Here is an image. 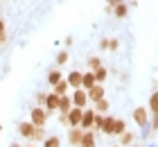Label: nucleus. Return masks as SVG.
Segmentation results:
<instances>
[{"label":"nucleus","mask_w":158,"mask_h":147,"mask_svg":"<svg viewBox=\"0 0 158 147\" xmlns=\"http://www.w3.org/2000/svg\"><path fill=\"white\" fill-rule=\"evenodd\" d=\"M30 122L34 124V127H45V122H48L45 109H43V106H34L30 111Z\"/></svg>","instance_id":"nucleus-1"},{"label":"nucleus","mask_w":158,"mask_h":147,"mask_svg":"<svg viewBox=\"0 0 158 147\" xmlns=\"http://www.w3.org/2000/svg\"><path fill=\"white\" fill-rule=\"evenodd\" d=\"M70 100H73V106H79V109L88 106V95H86L84 88H75L73 95H70Z\"/></svg>","instance_id":"nucleus-2"},{"label":"nucleus","mask_w":158,"mask_h":147,"mask_svg":"<svg viewBox=\"0 0 158 147\" xmlns=\"http://www.w3.org/2000/svg\"><path fill=\"white\" fill-rule=\"evenodd\" d=\"M86 95H88V100L90 102H97V100H102L106 97V91H104V84H93L88 91H86Z\"/></svg>","instance_id":"nucleus-3"},{"label":"nucleus","mask_w":158,"mask_h":147,"mask_svg":"<svg viewBox=\"0 0 158 147\" xmlns=\"http://www.w3.org/2000/svg\"><path fill=\"white\" fill-rule=\"evenodd\" d=\"M56 104H59V95L48 93V95H45V102H43V109H45V113H48V115L56 113Z\"/></svg>","instance_id":"nucleus-4"},{"label":"nucleus","mask_w":158,"mask_h":147,"mask_svg":"<svg viewBox=\"0 0 158 147\" xmlns=\"http://www.w3.org/2000/svg\"><path fill=\"white\" fill-rule=\"evenodd\" d=\"M81 113H84V109H79V106H70V111L66 113V118H68V127H79Z\"/></svg>","instance_id":"nucleus-5"},{"label":"nucleus","mask_w":158,"mask_h":147,"mask_svg":"<svg viewBox=\"0 0 158 147\" xmlns=\"http://www.w3.org/2000/svg\"><path fill=\"white\" fill-rule=\"evenodd\" d=\"M133 120L138 127H145V124L149 122V113H147V109L145 106H138V109H133Z\"/></svg>","instance_id":"nucleus-6"},{"label":"nucleus","mask_w":158,"mask_h":147,"mask_svg":"<svg viewBox=\"0 0 158 147\" xmlns=\"http://www.w3.org/2000/svg\"><path fill=\"white\" fill-rule=\"evenodd\" d=\"M84 136V129L81 127H68V141L73 147H79V141H81Z\"/></svg>","instance_id":"nucleus-7"},{"label":"nucleus","mask_w":158,"mask_h":147,"mask_svg":"<svg viewBox=\"0 0 158 147\" xmlns=\"http://www.w3.org/2000/svg\"><path fill=\"white\" fill-rule=\"evenodd\" d=\"M93 118H95V111H93V109H84L81 120H79V127H81L84 131L90 129V127H93Z\"/></svg>","instance_id":"nucleus-8"},{"label":"nucleus","mask_w":158,"mask_h":147,"mask_svg":"<svg viewBox=\"0 0 158 147\" xmlns=\"http://www.w3.org/2000/svg\"><path fill=\"white\" fill-rule=\"evenodd\" d=\"M70 106H73V100H70V95H59V104H56V113H68Z\"/></svg>","instance_id":"nucleus-9"},{"label":"nucleus","mask_w":158,"mask_h":147,"mask_svg":"<svg viewBox=\"0 0 158 147\" xmlns=\"http://www.w3.org/2000/svg\"><path fill=\"white\" fill-rule=\"evenodd\" d=\"M79 147H97V145H95V131H93V129H86L84 136H81V141H79Z\"/></svg>","instance_id":"nucleus-10"},{"label":"nucleus","mask_w":158,"mask_h":147,"mask_svg":"<svg viewBox=\"0 0 158 147\" xmlns=\"http://www.w3.org/2000/svg\"><path fill=\"white\" fill-rule=\"evenodd\" d=\"M66 82H68L70 88H81V72H79V70H73V72L66 77Z\"/></svg>","instance_id":"nucleus-11"},{"label":"nucleus","mask_w":158,"mask_h":147,"mask_svg":"<svg viewBox=\"0 0 158 147\" xmlns=\"http://www.w3.org/2000/svg\"><path fill=\"white\" fill-rule=\"evenodd\" d=\"M93 84H97V82H95V75H93V70L81 72V88H84V91H88Z\"/></svg>","instance_id":"nucleus-12"},{"label":"nucleus","mask_w":158,"mask_h":147,"mask_svg":"<svg viewBox=\"0 0 158 147\" xmlns=\"http://www.w3.org/2000/svg\"><path fill=\"white\" fill-rule=\"evenodd\" d=\"M93 75H95V82H97V84H104V82H106V77H109V70H106V66L102 63L99 68L93 70Z\"/></svg>","instance_id":"nucleus-13"},{"label":"nucleus","mask_w":158,"mask_h":147,"mask_svg":"<svg viewBox=\"0 0 158 147\" xmlns=\"http://www.w3.org/2000/svg\"><path fill=\"white\" fill-rule=\"evenodd\" d=\"M133 141H135V136L131 134V131H122V134H120V147H131L133 145Z\"/></svg>","instance_id":"nucleus-14"},{"label":"nucleus","mask_w":158,"mask_h":147,"mask_svg":"<svg viewBox=\"0 0 158 147\" xmlns=\"http://www.w3.org/2000/svg\"><path fill=\"white\" fill-rule=\"evenodd\" d=\"M93 104H95V109H93L95 113H109V109H111V104H109V100H106V97L93 102Z\"/></svg>","instance_id":"nucleus-15"},{"label":"nucleus","mask_w":158,"mask_h":147,"mask_svg":"<svg viewBox=\"0 0 158 147\" xmlns=\"http://www.w3.org/2000/svg\"><path fill=\"white\" fill-rule=\"evenodd\" d=\"M113 14H115V18H127L129 16V5L127 2H120L113 7Z\"/></svg>","instance_id":"nucleus-16"},{"label":"nucleus","mask_w":158,"mask_h":147,"mask_svg":"<svg viewBox=\"0 0 158 147\" xmlns=\"http://www.w3.org/2000/svg\"><path fill=\"white\" fill-rule=\"evenodd\" d=\"M18 131H20V136H23V138H30L32 131H34V124H32L30 120H27V122H20V124H18Z\"/></svg>","instance_id":"nucleus-17"},{"label":"nucleus","mask_w":158,"mask_h":147,"mask_svg":"<svg viewBox=\"0 0 158 147\" xmlns=\"http://www.w3.org/2000/svg\"><path fill=\"white\" fill-rule=\"evenodd\" d=\"M122 131H127V122L124 120H113V129H111V136H120Z\"/></svg>","instance_id":"nucleus-18"},{"label":"nucleus","mask_w":158,"mask_h":147,"mask_svg":"<svg viewBox=\"0 0 158 147\" xmlns=\"http://www.w3.org/2000/svg\"><path fill=\"white\" fill-rule=\"evenodd\" d=\"M68 88H70L68 82H66V79H61V82H56V84L52 86V93H54V95H66Z\"/></svg>","instance_id":"nucleus-19"},{"label":"nucleus","mask_w":158,"mask_h":147,"mask_svg":"<svg viewBox=\"0 0 158 147\" xmlns=\"http://www.w3.org/2000/svg\"><path fill=\"white\" fill-rule=\"evenodd\" d=\"M48 134H45V127H34V131H32V141L34 143H43V138H45Z\"/></svg>","instance_id":"nucleus-20"},{"label":"nucleus","mask_w":158,"mask_h":147,"mask_svg":"<svg viewBox=\"0 0 158 147\" xmlns=\"http://www.w3.org/2000/svg\"><path fill=\"white\" fill-rule=\"evenodd\" d=\"M113 120L115 118H111V115H106L104 120H102V127H99V131H104L106 136H111V129H113Z\"/></svg>","instance_id":"nucleus-21"},{"label":"nucleus","mask_w":158,"mask_h":147,"mask_svg":"<svg viewBox=\"0 0 158 147\" xmlns=\"http://www.w3.org/2000/svg\"><path fill=\"white\" fill-rule=\"evenodd\" d=\"M43 147H61V138L59 136H45L43 138Z\"/></svg>","instance_id":"nucleus-22"},{"label":"nucleus","mask_w":158,"mask_h":147,"mask_svg":"<svg viewBox=\"0 0 158 147\" xmlns=\"http://www.w3.org/2000/svg\"><path fill=\"white\" fill-rule=\"evenodd\" d=\"M61 79H63V75H61V70H50V72H48V82L52 84V86H54L56 82H61Z\"/></svg>","instance_id":"nucleus-23"},{"label":"nucleus","mask_w":158,"mask_h":147,"mask_svg":"<svg viewBox=\"0 0 158 147\" xmlns=\"http://www.w3.org/2000/svg\"><path fill=\"white\" fill-rule=\"evenodd\" d=\"M149 111H152V113H158V93H156V91L152 93V97H149Z\"/></svg>","instance_id":"nucleus-24"},{"label":"nucleus","mask_w":158,"mask_h":147,"mask_svg":"<svg viewBox=\"0 0 158 147\" xmlns=\"http://www.w3.org/2000/svg\"><path fill=\"white\" fill-rule=\"evenodd\" d=\"M99 66H102V59L99 57H88V70H95Z\"/></svg>","instance_id":"nucleus-25"},{"label":"nucleus","mask_w":158,"mask_h":147,"mask_svg":"<svg viewBox=\"0 0 158 147\" xmlns=\"http://www.w3.org/2000/svg\"><path fill=\"white\" fill-rule=\"evenodd\" d=\"M66 61H68V52H66V50H61V52L56 54V63H59V66H63Z\"/></svg>","instance_id":"nucleus-26"},{"label":"nucleus","mask_w":158,"mask_h":147,"mask_svg":"<svg viewBox=\"0 0 158 147\" xmlns=\"http://www.w3.org/2000/svg\"><path fill=\"white\" fill-rule=\"evenodd\" d=\"M99 50H109V36L99 39Z\"/></svg>","instance_id":"nucleus-27"},{"label":"nucleus","mask_w":158,"mask_h":147,"mask_svg":"<svg viewBox=\"0 0 158 147\" xmlns=\"http://www.w3.org/2000/svg\"><path fill=\"white\" fill-rule=\"evenodd\" d=\"M120 48V41L118 39H109V50H118Z\"/></svg>","instance_id":"nucleus-28"},{"label":"nucleus","mask_w":158,"mask_h":147,"mask_svg":"<svg viewBox=\"0 0 158 147\" xmlns=\"http://www.w3.org/2000/svg\"><path fill=\"white\" fill-rule=\"evenodd\" d=\"M45 95H48V93H36V102H39V106H43V102H45Z\"/></svg>","instance_id":"nucleus-29"},{"label":"nucleus","mask_w":158,"mask_h":147,"mask_svg":"<svg viewBox=\"0 0 158 147\" xmlns=\"http://www.w3.org/2000/svg\"><path fill=\"white\" fill-rule=\"evenodd\" d=\"M120 2H124V0H109L106 5H109V9H113V7H115V5H120Z\"/></svg>","instance_id":"nucleus-30"},{"label":"nucleus","mask_w":158,"mask_h":147,"mask_svg":"<svg viewBox=\"0 0 158 147\" xmlns=\"http://www.w3.org/2000/svg\"><path fill=\"white\" fill-rule=\"evenodd\" d=\"M59 120H61V124H66V127H68V118H66V113H59Z\"/></svg>","instance_id":"nucleus-31"},{"label":"nucleus","mask_w":158,"mask_h":147,"mask_svg":"<svg viewBox=\"0 0 158 147\" xmlns=\"http://www.w3.org/2000/svg\"><path fill=\"white\" fill-rule=\"evenodd\" d=\"M5 41H7V34L2 32V34H0V45H5Z\"/></svg>","instance_id":"nucleus-32"},{"label":"nucleus","mask_w":158,"mask_h":147,"mask_svg":"<svg viewBox=\"0 0 158 147\" xmlns=\"http://www.w3.org/2000/svg\"><path fill=\"white\" fill-rule=\"evenodd\" d=\"M5 32V20H0V34Z\"/></svg>","instance_id":"nucleus-33"},{"label":"nucleus","mask_w":158,"mask_h":147,"mask_svg":"<svg viewBox=\"0 0 158 147\" xmlns=\"http://www.w3.org/2000/svg\"><path fill=\"white\" fill-rule=\"evenodd\" d=\"M9 147H20V145H16V143H14V145H9Z\"/></svg>","instance_id":"nucleus-34"},{"label":"nucleus","mask_w":158,"mask_h":147,"mask_svg":"<svg viewBox=\"0 0 158 147\" xmlns=\"http://www.w3.org/2000/svg\"><path fill=\"white\" fill-rule=\"evenodd\" d=\"M0 131H2V122H0Z\"/></svg>","instance_id":"nucleus-35"},{"label":"nucleus","mask_w":158,"mask_h":147,"mask_svg":"<svg viewBox=\"0 0 158 147\" xmlns=\"http://www.w3.org/2000/svg\"><path fill=\"white\" fill-rule=\"evenodd\" d=\"M27 147H36V145H27Z\"/></svg>","instance_id":"nucleus-36"},{"label":"nucleus","mask_w":158,"mask_h":147,"mask_svg":"<svg viewBox=\"0 0 158 147\" xmlns=\"http://www.w3.org/2000/svg\"><path fill=\"white\" fill-rule=\"evenodd\" d=\"M131 147H140V145H131Z\"/></svg>","instance_id":"nucleus-37"},{"label":"nucleus","mask_w":158,"mask_h":147,"mask_svg":"<svg viewBox=\"0 0 158 147\" xmlns=\"http://www.w3.org/2000/svg\"><path fill=\"white\" fill-rule=\"evenodd\" d=\"M115 147H120V145H115Z\"/></svg>","instance_id":"nucleus-38"}]
</instances>
